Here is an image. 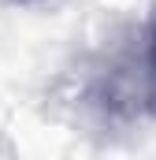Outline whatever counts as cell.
<instances>
[{
  "label": "cell",
  "mask_w": 156,
  "mask_h": 160,
  "mask_svg": "<svg viewBox=\"0 0 156 160\" xmlns=\"http://www.w3.org/2000/svg\"><path fill=\"white\" fill-rule=\"evenodd\" d=\"M149 97H153V108H156V26L149 34Z\"/></svg>",
  "instance_id": "obj_1"
}]
</instances>
